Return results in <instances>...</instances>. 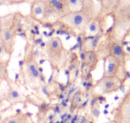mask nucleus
<instances>
[{"label": "nucleus", "mask_w": 130, "mask_h": 123, "mask_svg": "<svg viewBox=\"0 0 130 123\" xmlns=\"http://www.w3.org/2000/svg\"><path fill=\"white\" fill-rule=\"evenodd\" d=\"M22 15L20 12L0 16V42L10 58L15 51V45Z\"/></svg>", "instance_id": "obj_2"}, {"label": "nucleus", "mask_w": 130, "mask_h": 123, "mask_svg": "<svg viewBox=\"0 0 130 123\" xmlns=\"http://www.w3.org/2000/svg\"><path fill=\"white\" fill-rule=\"evenodd\" d=\"M4 93L0 94V114L2 113V110H3V108L5 105V101L4 97Z\"/></svg>", "instance_id": "obj_18"}, {"label": "nucleus", "mask_w": 130, "mask_h": 123, "mask_svg": "<svg viewBox=\"0 0 130 123\" xmlns=\"http://www.w3.org/2000/svg\"><path fill=\"white\" fill-rule=\"evenodd\" d=\"M99 14L98 0H86L80 10L68 12L54 24H58L62 30L70 34L84 37L90 22L98 17Z\"/></svg>", "instance_id": "obj_1"}, {"label": "nucleus", "mask_w": 130, "mask_h": 123, "mask_svg": "<svg viewBox=\"0 0 130 123\" xmlns=\"http://www.w3.org/2000/svg\"><path fill=\"white\" fill-rule=\"evenodd\" d=\"M22 116L21 113H17L15 115L6 117L0 121V123H19Z\"/></svg>", "instance_id": "obj_16"}, {"label": "nucleus", "mask_w": 130, "mask_h": 123, "mask_svg": "<svg viewBox=\"0 0 130 123\" xmlns=\"http://www.w3.org/2000/svg\"><path fill=\"white\" fill-rule=\"evenodd\" d=\"M44 2L46 7L52 12L58 19L68 13L64 0H44Z\"/></svg>", "instance_id": "obj_11"}, {"label": "nucleus", "mask_w": 130, "mask_h": 123, "mask_svg": "<svg viewBox=\"0 0 130 123\" xmlns=\"http://www.w3.org/2000/svg\"><path fill=\"white\" fill-rule=\"evenodd\" d=\"M22 71L26 83L31 87H38L41 83V72L38 61L32 52H29L23 61Z\"/></svg>", "instance_id": "obj_5"}, {"label": "nucleus", "mask_w": 130, "mask_h": 123, "mask_svg": "<svg viewBox=\"0 0 130 123\" xmlns=\"http://www.w3.org/2000/svg\"><path fill=\"white\" fill-rule=\"evenodd\" d=\"M113 123H130V89L121 99L116 108Z\"/></svg>", "instance_id": "obj_8"}, {"label": "nucleus", "mask_w": 130, "mask_h": 123, "mask_svg": "<svg viewBox=\"0 0 130 123\" xmlns=\"http://www.w3.org/2000/svg\"><path fill=\"white\" fill-rule=\"evenodd\" d=\"M86 0H64L68 12H77L83 8Z\"/></svg>", "instance_id": "obj_15"}, {"label": "nucleus", "mask_w": 130, "mask_h": 123, "mask_svg": "<svg viewBox=\"0 0 130 123\" xmlns=\"http://www.w3.org/2000/svg\"><path fill=\"white\" fill-rule=\"evenodd\" d=\"M5 55L8 56V55H7V53H6L5 50L3 45H2V44L0 42V58H5L4 56H5Z\"/></svg>", "instance_id": "obj_19"}, {"label": "nucleus", "mask_w": 130, "mask_h": 123, "mask_svg": "<svg viewBox=\"0 0 130 123\" xmlns=\"http://www.w3.org/2000/svg\"><path fill=\"white\" fill-rule=\"evenodd\" d=\"M124 83L120 79L113 76H102L95 85V92L101 95H108L117 92Z\"/></svg>", "instance_id": "obj_7"}, {"label": "nucleus", "mask_w": 130, "mask_h": 123, "mask_svg": "<svg viewBox=\"0 0 130 123\" xmlns=\"http://www.w3.org/2000/svg\"><path fill=\"white\" fill-rule=\"evenodd\" d=\"M32 0H9V5H21L23 3H27Z\"/></svg>", "instance_id": "obj_17"}, {"label": "nucleus", "mask_w": 130, "mask_h": 123, "mask_svg": "<svg viewBox=\"0 0 130 123\" xmlns=\"http://www.w3.org/2000/svg\"><path fill=\"white\" fill-rule=\"evenodd\" d=\"M19 123H27V117L24 115H22Z\"/></svg>", "instance_id": "obj_20"}, {"label": "nucleus", "mask_w": 130, "mask_h": 123, "mask_svg": "<svg viewBox=\"0 0 130 123\" xmlns=\"http://www.w3.org/2000/svg\"><path fill=\"white\" fill-rule=\"evenodd\" d=\"M126 65L121 63L112 55H106L103 58V76L117 77L124 83L127 80Z\"/></svg>", "instance_id": "obj_6"}, {"label": "nucleus", "mask_w": 130, "mask_h": 123, "mask_svg": "<svg viewBox=\"0 0 130 123\" xmlns=\"http://www.w3.org/2000/svg\"><path fill=\"white\" fill-rule=\"evenodd\" d=\"M1 84H2V83H0V85H1Z\"/></svg>", "instance_id": "obj_21"}, {"label": "nucleus", "mask_w": 130, "mask_h": 123, "mask_svg": "<svg viewBox=\"0 0 130 123\" xmlns=\"http://www.w3.org/2000/svg\"><path fill=\"white\" fill-rule=\"evenodd\" d=\"M7 82L8 83V89L4 93L5 101L9 103L10 105L22 103L24 99L19 90L12 83V81H10V79Z\"/></svg>", "instance_id": "obj_10"}, {"label": "nucleus", "mask_w": 130, "mask_h": 123, "mask_svg": "<svg viewBox=\"0 0 130 123\" xmlns=\"http://www.w3.org/2000/svg\"><path fill=\"white\" fill-rule=\"evenodd\" d=\"M10 59L0 58V83L3 81H7L9 80L8 67Z\"/></svg>", "instance_id": "obj_14"}, {"label": "nucleus", "mask_w": 130, "mask_h": 123, "mask_svg": "<svg viewBox=\"0 0 130 123\" xmlns=\"http://www.w3.org/2000/svg\"><path fill=\"white\" fill-rule=\"evenodd\" d=\"M100 59V57L96 51H86L84 57V64L87 71L91 72L94 71Z\"/></svg>", "instance_id": "obj_13"}, {"label": "nucleus", "mask_w": 130, "mask_h": 123, "mask_svg": "<svg viewBox=\"0 0 130 123\" xmlns=\"http://www.w3.org/2000/svg\"><path fill=\"white\" fill-rule=\"evenodd\" d=\"M45 8L44 0H32L30 8V16L35 21L44 23Z\"/></svg>", "instance_id": "obj_9"}, {"label": "nucleus", "mask_w": 130, "mask_h": 123, "mask_svg": "<svg viewBox=\"0 0 130 123\" xmlns=\"http://www.w3.org/2000/svg\"><path fill=\"white\" fill-rule=\"evenodd\" d=\"M110 17L113 22L108 34L123 42L130 36V0H119Z\"/></svg>", "instance_id": "obj_3"}, {"label": "nucleus", "mask_w": 130, "mask_h": 123, "mask_svg": "<svg viewBox=\"0 0 130 123\" xmlns=\"http://www.w3.org/2000/svg\"><path fill=\"white\" fill-rule=\"evenodd\" d=\"M119 0H98L100 5L99 15L104 19L110 17Z\"/></svg>", "instance_id": "obj_12"}, {"label": "nucleus", "mask_w": 130, "mask_h": 123, "mask_svg": "<svg viewBox=\"0 0 130 123\" xmlns=\"http://www.w3.org/2000/svg\"><path fill=\"white\" fill-rule=\"evenodd\" d=\"M45 53L51 67L55 71L64 67L70 55L58 36L51 37L47 41L45 46Z\"/></svg>", "instance_id": "obj_4"}]
</instances>
